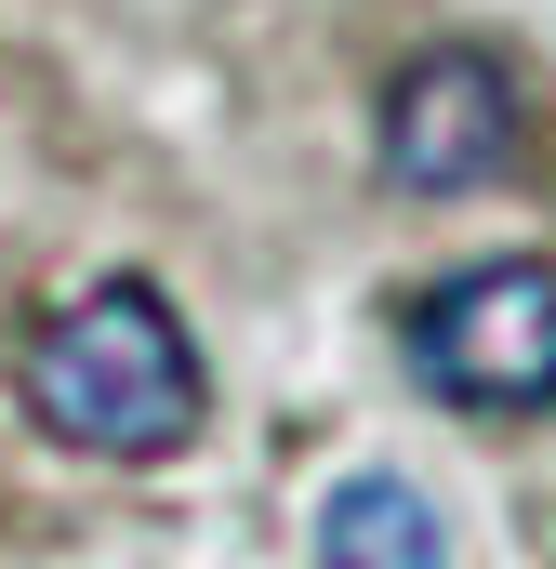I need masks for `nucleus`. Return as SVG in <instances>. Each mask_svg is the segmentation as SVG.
<instances>
[{
  "instance_id": "obj_2",
  "label": "nucleus",
  "mask_w": 556,
  "mask_h": 569,
  "mask_svg": "<svg viewBox=\"0 0 556 569\" xmlns=\"http://www.w3.org/2000/svg\"><path fill=\"white\" fill-rule=\"evenodd\" d=\"M398 345H411V385L437 411H464V425H530V411H556V266L544 252L450 266L437 291H411Z\"/></svg>"
},
{
  "instance_id": "obj_1",
  "label": "nucleus",
  "mask_w": 556,
  "mask_h": 569,
  "mask_svg": "<svg viewBox=\"0 0 556 569\" xmlns=\"http://www.w3.org/2000/svg\"><path fill=\"white\" fill-rule=\"evenodd\" d=\"M13 411L80 463H172L212 411V371L159 279H93L13 331Z\"/></svg>"
},
{
  "instance_id": "obj_4",
  "label": "nucleus",
  "mask_w": 556,
  "mask_h": 569,
  "mask_svg": "<svg viewBox=\"0 0 556 569\" xmlns=\"http://www.w3.org/2000/svg\"><path fill=\"white\" fill-rule=\"evenodd\" d=\"M318 569H450V530H437V503H424L411 477L358 463L318 503Z\"/></svg>"
},
{
  "instance_id": "obj_3",
  "label": "nucleus",
  "mask_w": 556,
  "mask_h": 569,
  "mask_svg": "<svg viewBox=\"0 0 556 569\" xmlns=\"http://www.w3.org/2000/svg\"><path fill=\"white\" fill-rule=\"evenodd\" d=\"M517 146H530V93H517V67L490 40L411 53L385 80V120H371V159H385L398 199H477V186L517 172Z\"/></svg>"
}]
</instances>
